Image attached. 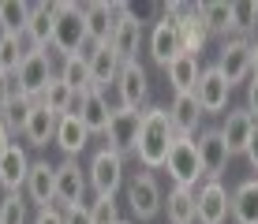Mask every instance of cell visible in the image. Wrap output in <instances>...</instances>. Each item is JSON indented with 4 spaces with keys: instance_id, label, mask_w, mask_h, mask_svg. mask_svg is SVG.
<instances>
[{
    "instance_id": "6da1fadb",
    "label": "cell",
    "mask_w": 258,
    "mask_h": 224,
    "mask_svg": "<svg viewBox=\"0 0 258 224\" xmlns=\"http://www.w3.org/2000/svg\"><path fill=\"white\" fill-rule=\"evenodd\" d=\"M176 142V131H172V120H168V109L165 105H146L142 109V131H139V146H135V157L146 172H157L165 168L168 161V146Z\"/></svg>"
},
{
    "instance_id": "7a4b0ae2",
    "label": "cell",
    "mask_w": 258,
    "mask_h": 224,
    "mask_svg": "<svg viewBox=\"0 0 258 224\" xmlns=\"http://www.w3.org/2000/svg\"><path fill=\"white\" fill-rule=\"evenodd\" d=\"M56 12V26H52V52L64 56H79L90 49V34H86V19H83V4L75 0H52Z\"/></svg>"
},
{
    "instance_id": "3957f363",
    "label": "cell",
    "mask_w": 258,
    "mask_h": 224,
    "mask_svg": "<svg viewBox=\"0 0 258 224\" xmlns=\"http://www.w3.org/2000/svg\"><path fill=\"white\" fill-rule=\"evenodd\" d=\"M165 172L172 179V187H183V191H199V179L202 176V161H199V146L195 138H180L168 146V161H165Z\"/></svg>"
},
{
    "instance_id": "277c9868",
    "label": "cell",
    "mask_w": 258,
    "mask_h": 224,
    "mask_svg": "<svg viewBox=\"0 0 258 224\" xmlns=\"http://www.w3.org/2000/svg\"><path fill=\"white\" fill-rule=\"evenodd\" d=\"M123 191H127V205H131V213H135L139 220H154L157 213H165V191H161V183H157L154 172L139 168L135 176H127Z\"/></svg>"
},
{
    "instance_id": "5b68a950",
    "label": "cell",
    "mask_w": 258,
    "mask_h": 224,
    "mask_svg": "<svg viewBox=\"0 0 258 224\" xmlns=\"http://www.w3.org/2000/svg\"><path fill=\"white\" fill-rule=\"evenodd\" d=\"M56 79V64H52V52L49 49H30L23 60V67L15 71V83H19L23 97H30V101H38L41 94H45V86Z\"/></svg>"
},
{
    "instance_id": "8992f818",
    "label": "cell",
    "mask_w": 258,
    "mask_h": 224,
    "mask_svg": "<svg viewBox=\"0 0 258 224\" xmlns=\"http://www.w3.org/2000/svg\"><path fill=\"white\" fill-rule=\"evenodd\" d=\"M86 179H90V191L94 194H116L123 183H127V172H123V157L116 150H97L86 165Z\"/></svg>"
},
{
    "instance_id": "52a82bcc",
    "label": "cell",
    "mask_w": 258,
    "mask_h": 224,
    "mask_svg": "<svg viewBox=\"0 0 258 224\" xmlns=\"http://www.w3.org/2000/svg\"><path fill=\"white\" fill-rule=\"evenodd\" d=\"M195 213L199 224H225L232 217V191L221 179H202L195 191Z\"/></svg>"
},
{
    "instance_id": "ba28073f",
    "label": "cell",
    "mask_w": 258,
    "mask_h": 224,
    "mask_svg": "<svg viewBox=\"0 0 258 224\" xmlns=\"http://www.w3.org/2000/svg\"><path fill=\"white\" fill-rule=\"evenodd\" d=\"M120 15H127V4H120V0H90V4H83V19H86L90 45H109Z\"/></svg>"
},
{
    "instance_id": "9c48e42d",
    "label": "cell",
    "mask_w": 258,
    "mask_h": 224,
    "mask_svg": "<svg viewBox=\"0 0 258 224\" xmlns=\"http://www.w3.org/2000/svg\"><path fill=\"white\" fill-rule=\"evenodd\" d=\"M86 191H90V179H86V168L79 161L64 157L56 165V205L60 209H71V205H86Z\"/></svg>"
},
{
    "instance_id": "30bf717a",
    "label": "cell",
    "mask_w": 258,
    "mask_h": 224,
    "mask_svg": "<svg viewBox=\"0 0 258 224\" xmlns=\"http://www.w3.org/2000/svg\"><path fill=\"white\" fill-rule=\"evenodd\" d=\"M217 67H221V75L228 79V86L247 83V79L254 75V67H251V41H247V38H228V41H221Z\"/></svg>"
},
{
    "instance_id": "8fae6325",
    "label": "cell",
    "mask_w": 258,
    "mask_h": 224,
    "mask_svg": "<svg viewBox=\"0 0 258 224\" xmlns=\"http://www.w3.org/2000/svg\"><path fill=\"white\" fill-rule=\"evenodd\" d=\"M139 131H142V112L135 109H112V120H109V131H105V138H109V150H116L120 157L135 154L139 146Z\"/></svg>"
},
{
    "instance_id": "7c38bea8",
    "label": "cell",
    "mask_w": 258,
    "mask_h": 224,
    "mask_svg": "<svg viewBox=\"0 0 258 224\" xmlns=\"http://www.w3.org/2000/svg\"><path fill=\"white\" fill-rule=\"evenodd\" d=\"M146 49H150V60H154V64H161V67L172 64V60L183 52V45H180V26H176V19L161 15V19L150 26V34H146Z\"/></svg>"
},
{
    "instance_id": "4fadbf2b",
    "label": "cell",
    "mask_w": 258,
    "mask_h": 224,
    "mask_svg": "<svg viewBox=\"0 0 258 224\" xmlns=\"http://www.w3.org/2000/svg\"><path fill=\"white\" fill-rule=\"evenodd\" d=\"M195 146H199L202 176H206V179H221V176H225L232 154H228V146H225V138H221L217 127H202L199 134H195Z\"/></svg>"
},
{
    "instance_id": "5bb4252c",
    "label": "cell",
    "mask_w": 258,
    "mask_h": 224,
    "mask_svg": "<svg viewBox=\"0 0 258 224\" xmlns=\"http://www.w3.org/2000/svg\"><path fill=\"white\" fill-rule=\"evenodd\" d=\"M116 97H120V109H135L142 112L146 109V97H150V75L139 60L120 67V79H116Z\"/></svg>"
},
{
    "instance_id": "9a60e30c",
    "label": "cell",
    "mask_w": 258,
    "mask_h": 224,
    "mask_svg": "<svg viewBox=\"0 0 258 224\" xmlns=\"http://www.w3.org/2000/svg\"><path fill=\"white\" fill-rule=\"evenodd\" d=\"M23 198L30 202L34 209H49V205H56V165H49V161H34L30 176H26V187H23Z\"/></svg>"
},
{
    "instance_id": "2e32d148",
    "label": "cell",
    "mask_w": 258,
    "mask_h": 224,
    "mask_svg": "<svg viewBox=\"0 0 258 224\" xmlns=\"http://www.w3.org/2000/svg\"><path fill=\"white\" fill-rule=\"evenodd\" d=\"M195 97H199L202 112L213 116V112H225L228 109V97H232V86H228V79L221 75V67H202L199 75V86H195Z\"/></svg>"
},
{
    "instance_id": "e0dca14e",
    "label": "cell",
    "mask_w": 258,
    "mask_h": 224,
    "mask_svg": "<svg viewBox=\"0 0 258 224\" xmlns=\"http://www.w3.org/2000/svg\"><path fill=\"white\" fill-rule=\"evenodd\" d=\"M221 138H225V146H228V154H243L247 150V142H251V134L258 131V120L251 112L243 109V105H239V109H228L225 112V120H221Z\"/></svg>"
},
{
    "instance_id": "ac0fdd59",
    "label": "cell",
    "mask_w": 258,
    "mask_h": 224,
    "mask_svg": "<svg viewBox=\"0 0 258 224\" xmlns=\"http://www.w3.org/2000/svg\"><path fill=\"white\" fill-rule=\"evenodd\" d=\"M202 105L195 94H172V105H168V120H172V131L180 138H195L202 131Z\"/></svg>"
},
{
    "instance_id": "d6986e66",
    "label": "cell",
    "mask_w": 258,
    "mask_h": 224,
    "mask_svg": "<svg viewBox=\"0 0 258 224\" xmlns=\"http://www.w3.org/2000/svg\"><path fill=\"white\" fill-rule=\"evenodd\" d=\"M75 112H79V120L86 123V131H90V134H105V131H109L112 105H109V94H105V90H90V94H83V97H79V105H75Z\"/></svg>"
},
{
    "instance_id": "ffe728a7",
    "label": "cell",
    "mask_w": 258,
    "mask_h": 224,
    "mask_svg": "<svg viewBox=\"0 0 258 224\" xmlns=\"http://www.w3.org/2000/svg\"><path fill=\"white\" fill-rule=\"evenodd\" d=\"M30 165L34 161H30V154H26V146L15 142V146L0 157V187H4L8 194H23L26 176H30Z\"/></svg>"
},
{
    "instance_id": "44dd1931",
    "label": "cell",
    "mask_w": 258,
    "mask_h": 224,
    "mask_svg": "<svg viewBox=\"0 0 258 224\" xmlns=\"http://www.w3.org/2000/svg\"><path fill=\"white\" fill-rule=\"evenodd\" d=\"M86 60H90L94 90H109V86H116L123 60L116 56V52H112V45H90V49H86Z\"/></svg>"
},
{
    "instance_id": "7402d4cb",
    "label": "cell",
    "mask_w": 258,
    "mask_h": 224,
    "mask_svg": "<svg viewBox=\"0 0 258 224\" xmlns=\"http://www.w3.org/2000/svg\"><path fill=\"white\" fill-rule=\"evenodd\" d=\"M142 38H146V26H142L139 19H131V12H127V15H120V23H116V30H112V41L109 45H112V52H116L123 64H131V60H139Z\"/></svg>"
},
{
    "instance_id": "603a6c76",
    "label": "cell",
    "mask_w": 258,
    "mask_h": 224,
    "mask_svg": "<svg viewBox=\"0 0 258 224\" xmlns=\"http://www.w3.org/2000/svg\"><path fill=\"white\" fill-rule=\"evenodd\" d=\"M90 138H94V134L86 131V123L79 120V112L60 116V127H56V146H60V154H64V157L79 161V157L86 154V146H90Z\"/></svg>"
},
{
    "instance_id": "cb8c5ba5",
    "label": "cell",
    "mask_w": 258,
    "mask_h": 224,
    "mask_svg": "<svg viewBox=\"0 0 258 224\" xmlns=\"http://www.w3.org/2000/svg\"><path fill=\"white\" fill-rule=\"evenodd\" d=\"M56 127H60V116H52L45 105H34L30 120L23 127V142L34 146V150H45L49 142H56Z\"/></svg>"
},
{
    "instance_id": "d4e9b609",
    "label": "cell",
    "mask_w": 258,
    "mask_h": 224,
    "mask_svg": "<svg viewBox=\"0 0 258 224\" xmlns=\"http://www.w3.org/2000/svg\"><path fill=\"white\" fill-rule=\"evenodd\" d=\"M52 26H56V12H52L49 0H38L30 12V23H26V45L30 49H52Z\"/></svg>"
},
{
    "instance_id": "484cf974",
    "label": "cell",
    "mask_w": 258,
    "mask_h": 224,
    "mask_svg": "<svg viewBox=\"0 0 258 224\" xmlns=\"http://www.w3.org/2000/svg\"><path fill=\"white\" fill-rule=\"evenodd\" d=\"M165 75H168V83H172V94H195L202 64H199V56H191V52H180V56L165 67Z\"/></svg>"
},
{
    "instance_id": "4316f807",
    "label": "cell",
    "mask_w": 258,
    "mask_h": 224,
    "mask_svg": "<svg viewBox=\"0 0 258 224\" xmlns=\"http://www.w3.org/2000/svg\"><path fill=\"white\" fill-rule=\"evenodd\" d=\"M232 220L258 224V179H243L232 187Z\"/></svg>"
},
{
    "instance_id": "83f0119b",
    "label": "cell",
    "mask_w": 258,
    "mask_h": 224,
    "mask_svg": "<svg viewBox=\"0 0 258 224\" xmlns=\"http://www.w3.org/2000/svg\"><path fill=\"white\" fill-rule=\"evenodd\" d=\"M202 15V23L210 26V38H232V4L228 0H206V4H195Z\"/></svg>"
},
{
    "instance_id": "f1b7e54d",
    "label": "cell",
    "mask_w": 258,
    "mask_h": 224,
    "mask_svg": "<svg viewBox=\"0 0 258 224\" xmlns=\"http://www.w3.org/2000/svg\"><path fill=\"white\" fill-rule=\"evenodd\" d=\"M180 45H183V52H191V56H199L202 49H206V41H210V26L202 23V15H199V8L191 4V12L183 15L180 23Z\"/></svg>"
},
{
    "instance_id": "f546056e",
    "label": "cell",
    "mask_w": 258,
    "mask_h": 224,
    "mask_svg": "<svg viewBox=\"0 0 258 224\" xmlns=\"http://www.w3.org/2000/svg\"><path fill=\"white\" fill-rule=\"evenodd\" d=\"M56 75L64 79V83H68L71 90H75L79 97L94 90V79H90V60H86V52H79V56H64V60H60V67H56Z\"/></svg>"
},
{
    "instance_id": "4dcf8cb0",
    "label": "cell",
    "mask_w": 258,
    "mask_h": 224,
    "mask_svg": "<svg viewBox=\"0 0 258 224\" xmlns=\"http://www.w3.org/2000/svg\"><path fill=\"white\" fill-rule=\"evenodd\" d=\"M38 105H45V109L52 112V116H68V112H75V105H79V94L71 90L64 79H52V83L45 86V94L38 97Z\"/></svg>"
},
{
    "instance_id": "1f68e13d",
    "label": "cell",
    "mask_w": 258,
    "mask_h": 224,
    "mask_svg": "<svg viewBox=\"0 0 258 224\" xmlns=\"http://www.w3.org/2000/svg\"><path fill=\"white\" fill-rule=\"evenodd\" d=\"M165 217H168V224H199V213H195V191L172 187V191L165 194Z\"/></svg>"
},
{
    "instance_id": "d6a6232c",
    "label": "cell",
    "mask_w": 258,
    "mask_h": 224,
    "mask_svg": "<svg viewBox=\"0 0 258 224\" xmlns=\"http://www.w3.org/2000/svg\"><path fill=\"white\" fill-rule=\"evenodd\" d=\"M30 12H34V4H26V0H4L0 4V34H19L23 38Z\"/></svg>"
},
{
    "instance_id": "836d02e7",
    "label": "cell",
    "mask_w": 258,
    "mask_h": 224,
    "mask_svg": "<svg viewBox=\"0 0 258 224\" xmlns=\"http://www.w3.org/2000/svg\"><path fill=\"white\" fill-rule=\"evenodd\" d=\"M26 52H30L26 38H19V34H0V71L4 75H15L23 67Z\"/></svg>"
},
{
    "instance_id": "e575fe53",
    "label": "cell",
    "mask_w": 258,
    "mask_h": 224,
    "mask_svg": "<svg viewBox=\"0 0 258 224\" xmlns=\"http://www.w3.org/2000/svg\"><path fill=\"white\" fill-rule=\"evenodd\" d=\"M232 38H258V4L236 0L232 4Z\"/></svg>"
},
{
    "instance_id": "d590c367",
    "label": "cell",
    "mask_w": 258,
    "mask_h": 224,
    "mask_svg": "<svg viewBox=\"0 0 258 224\" xmlns=\"http://www.w3.org/2000/svg\"><path fill=\"white\" fill-rule=\"evenodd\" d=\"M90 205V220L94 224H120V202H116V194H94V202H86Z\"/></svg>"
},
{
    "instance_id": "8d00e7d4",
    "label": "cell",
    "mask_w": 258,
    "mask_h": 224,
    "mask_svg": "<svg viewBox=\"0 0 258 224\" xmlns=\"http://www.w3.org/2000/svg\"><path fill=\"white\" fill-rule=\"evenodd\" d=\"M0 224H30V202L23 194H4L0 198Z\"/></svg>"
},
{
    "instance_id": "74e56055",
    "label": "cell",
    "mask_w": 258,
    "mask_h": 224,
    "mask_svg": "<svg viewBox=\"0 0 258 224\" xmlns=\"http://www.w3.org/2000/svg\"><path fill=\"white\" fill-rule=\"evenodd\" d=\"M34 105H38V101H30V97H19V101H12L4 112H0V120H4L12 131H19V134H23L26 120H30V112H34Z\"/></svg>"
},
{
    "instance_id": "f35d334b",
    "label": "cell",
    "mask_w": 258,
    "mask_h": 224,
    "mask_svg": "<svg viewBox=\"0 0 258 224\" xmlns=\"http://www.w3.org/2000/svg\"><path fill=\"white\" fill-rule=\"evenodd\" d=\"M19 97H23V90L15 83V75H4V71H0V112H4L12 101H19Z\"/></svg>"
},
{
    "instance_id": "ab89813d",
    "label": "cell",
    "mask_w": 258,
    "mask_h": 224,
    "mask_svg": "<svg viewBox=\"0 0 258 224\" xmlns=\"http://www.w3.org/2000/svg\"><path fill=\"white\" fill-rule=\"evenodd\" d=\"M127 12H131V19H139L142 26H146V23L154 26L157 19H161V4H131Z\"/></svg>"
},
{
    "instance_id": "60d3db41",
    "label": "cell",
    "mask_w": 258,
    "mask_h": 224,
    "mask_svg": "<svg viewBox=\"0 0 258 224\" xmlns=\"http://www.w3.org/2000/svg\"><path fill=\"white\" fill-rule=\"evenodd\" d=\"M30 224H64V209L60 205H49V209H38Z\"/></svg>"
},
{
    "instance_id": "b9f144b4",
    "label": "cell",
    "mask_w": 258,
    "mask_h": 224,
    "mask_svg": "<svg viewBox=\"0 0 258 224\" xmlns=\"http://www.w3.org/2000/svg\"><path fill=\"white\" fill-rule=\"evenodd\" d=\"M243 109L258 120V75H251L247 79V97H243Z\"/></svg>"
},
{
    "instance_id": "7bdbcfd3",
    "label": "cell",
    "mask_w": 258,
    "mask_h": 224,
    "mask_svg": "<svg viewBox=\"0 0 258 224\" xmlns=\"http://www.w3.org/2000/svg\"><path fill=\"white\" fill-rule=\"evenodd\" d=\"M64 224H94L90 205H71V209H64Z\"/></svg>"
},
{
    "instance_id": "ee69618b",
    "label": "cell",
    "mask_w": 258,
    "mask_h": 224,
    "mask_svg": "<svg viewBox=\"0 0 258 224\" xmlns=\"http://www.w3.org/2000/svg\"><path fill=\"white\" fill-rule=\"evenodd\" d=\"M12 146H15V131H12V127H8V123H4V120H0V157H4V154H8V150H12Z\"/></svg>"
},
{
    "instance_id": "f6af8a7d",
    "label": "cell",
    "mask_w": 258,
    "mask_h": 224,
    "mask_svg": "<svg viewBox=\"0 0 258 224\" xmlns=\"http://www.w3.org/2000/svg\"><path fill=\"white\" fill-rule=\"evenodd\" d=\"M243 157H247V161H251V168H254V172H258V131L251 134V142H247V150H243Z\"/></svg>"
},
{
    "instance_id": "bcb514c9",
    "label": "cell",
    "mask_w": 258,
    "mask_h": 224,
    "mask_svg": "<svg viewBox=\"0 0 258 224\" xmlns=\"http://www.w3.org/2000/svg\"><path fill=\"white\" fill-rule=\"evenodd\" d=\"M251 67H254V75H258V38H251Z\"/></svg>"
},
{
    "instance_id": "7dc6e473",
    "label": "cell",
    "mask_w": 258,
    "mask_h": 224,
    "mask_svg": "<svg viewBox=\"0 0 258 224\" xmlns=\"http://www.w3.org/2000/svg\"><path fill=\"white\" fill-rule=\"evenodd\" d=\"M120 224H135V220H120Z\"/></svg>"
}]
</instances>
